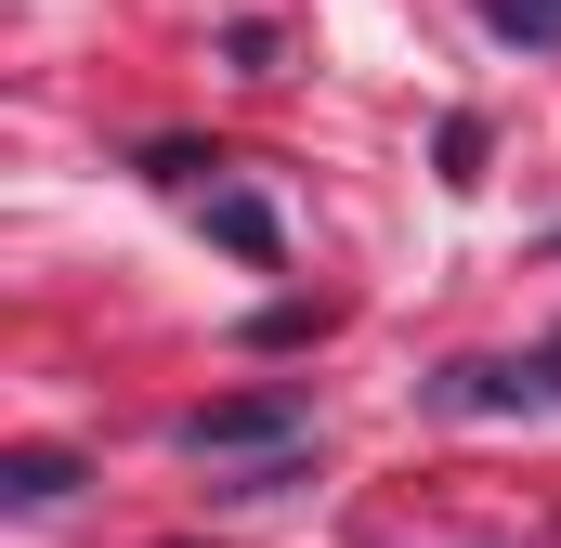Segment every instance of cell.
<instances>
[{
  "label": "cell",
  "instance_id": "cell-1",
  "mask_svg": "<svg viewBox=\"0 0 561 548\" xmlns=\"http://www.w3.org/2000/svg\"><path fill=\"white\" fill-rule=\"evenodd\" d=\"M300 444H313V406L300 392H236V406L183 418V457H249V483H222V496H287L300 483Z\"/></svg>",
  "mask_w": 561,
  "mask_h": 548
},
{
  "label": "cell",
  "instance_id": "cell-2",
  "mask_svg": "<svg viewBox=\"0 0 561 548\" xmlns=\"http://www.w3.org/2000/svg\"><path fill=\"white\" fill-rule=\"evenodd\" d=\"M431 406H457V418H510V406H549V379H536V353H523V366H444V379H431Z\"/></svg>",
  "mask_w": 561,
  "mask_h": 548
},
{
  "label": "cell",
  "instance_id": "cell-3",
  "mask_svg": "<svg viewBox=\"0 0 561 548\" xmlns=\"http://www.w3.org/2000/svg\"><path fill=\"white\" fill-rule=\"evenodd\" d=\"M66 496H79V457L66 444H13L0 457V510H66Z\"/></svg>",
  "mask_w": 561,
  "mask_h": 548
},
{
  "label": "cell",
  "instance_id": "cell-4",
  "mask_svg": "<svg viewBox=\"0 0 561 548\" xmlns=\"http://www.w3.org/2000/svg\"><path fill=\"white\" fill-rule=\"evenodd\" d=\"M209 236H222L236 262H275V209H262V196H209Z\"/></svg>",
  "mask_w": 561,
  "mask_h": 548
},
{
  "label": "cell",
  "instance_id": "cell-5",
  "mask_svg": "<svg viewBox=\"0 0 561 548\" xmlns=\"http://www.w3.org/2000/svg\"><path fill=\"white\" fill-rule=\"evenodd\" d=\"M483 26L523 39V53H561V0H483Z\"/></svg>",
  "mask_w": 561,
  "mask_h": 548
},
{
  "label": "cell",
  "instance_id": "cell-6",
  "mask_svg": "<svg viewBox=\"0 0 561 548\" xmlns=\"http://www.w3.org/2000/svg\"><path fill=\"white\" fill-rule=\"evenodd\" d=\"M536 379H549V406H561V327H549V340H536Z\"/></svg>",
  "mask_w": 561,
  "mask_h": 548
}]
</instances>
